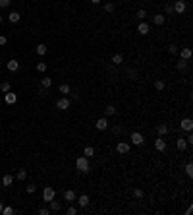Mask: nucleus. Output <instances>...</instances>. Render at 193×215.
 <instances>
[{
	"instance_id": "1",
	"label": "nucleus",
	"mask_w": 193,
	"mask_h": 215,
	"mask_svg": "<svg viewBox=\"0 0 193 215\" xmlns=\"http://www.w3.org/2000/svg\"><path fill=\"white\" fill-rule=\"evenodd\" d=\"M75 167H77V171H79V172H83V175L91 171V167H89V159H87L85 155H83V157H79V159L75 161Z\"/></svg>"
},
{
	"instance_id": "2",
	"label": "nucleus",
	"mask_w": 193,
	"mask_h": 215,
	"mask_svg": "<svg viewBox=\"0 0 193 215\" xmlns=\"http://www.w3.org/2000/svg\"><path fill=\"white\" fill-rule=\"evenodd\" d=\"M54 196H56V192H54V188H50V186H46L45 190H43V200L45 202H50V200H54Z\"/></svg>"
},
{
	"instance_id": "3",
	"label": "nucleus",
	"mask_w": 193,
	"mask_h": 215,
	"mask_svg": "<svg viewBox=\"0 0 193 215\" xmlns=\"http://www.w3.org/2000/svg\"><path fill=\"white\" fill-rule=\"evenodd\" d=\"M56 109H60V111H68L70 109V99L68 97H62L56 101Z\"/></svg>"
},
{
	"instance_id": "4",
	"label": "nucleus",
	"mask_w": 193,
	"mask_h": 215,
	"mask_svg": "<svg viewBox=\"0 0 193 215\" xmlns=\"http://www.w3.org/2000/svg\"><path fill=\"white\" fill-rule=\"evenodd\" d=\"M129 140H131V144H133V145H143V141H145L143 134H139V132H133Z\"/></svg>"
},
{
	"instance_id": "5",
	"label": "nucleus",
	"mask_w": 193,
	"mask_h": 215,
	"mask_svg": "<svg viewBox=\"0 0 193 215\" xmlns=\"http://www.w3.org/2000/svg\"><path fill=\"white\" fill-rule=\"evenodd\" d=\"M187 10V4L184 2V0H178V2L174 4V14H184Z\"/></svg>"
},
{
	"instance_id": "6",
	"label": "nucleus",
	"mask_w": 193,
	"mask_h": 215,
	"mask_svg": "<svg viewBox=\"0 0 193 215\" xmlns=\"http://www.w3.org/2000/svg\"><path fill=\"white\" fill-rule=\"evenodd\" d=\"M180 128L185 130V132H191V130H193V120H191V118H184V120L180 122Z\"/></svg>"
},
{
	"instance_id": "7",
	"label": "nucleus",
	"mask_w": 193,
	"mask_h": 215,
	"mask_svg": "<svg viewBox=\"0 0 193 215\" xmlns=\"http://www.w3.org/2000/svg\"><path fill=\"white\" fill-rule=\"evenodd\" d=\"M155 147L158 149V151H166V140H164V136H158V140L155 141Z\"/></svg>"
},
{
	"instance_id": "8",
	"label": "nucleus",
	"mask_w": 193,
	"mask_h": 215,
	"mask_svg": "<svg viewBox=\"0 0 193 215\" xmlns=\"http://www.w3.org/2000/svg\"><path fill=\"white\" fill-rule=\"evenodd\" d=\"M116 151L118 153H129V144H126V141H118Z\"/></svg>"
},
{
	"instance_id": "9",
	"label": "nucleus",
	"mask_w": 193,
	"mask_h": 215,
	"mask_svg": "<svg viewBox=\"0 0 193 215\" xmlns=\"http://www.w3.org/2000/svg\"><path fill=\"white\" fill-rule=\"evenodd\" d=\"M149 31H151V27H149V23H145V22H141V23L137 25V33H139V35H147Z\"/></svg>"
},
{
	"instance_id": "10",
	"label": "nucleus",
	"mask_w": 193,
	"mask_h": 215,
	"mask_svg": "<svg viewBox=\"0 0 193 215\" xmlns=\"http://www.w3.org/2000/svg\"><path fill=\"white\" fill-rule=\"evenodd\" d=\"M19 19H22V14H19V12H10L8 14V22L10 23H18Z\"/></svg>"
},
{
	"instance_id": "11",
	"label": "nucleus",
	"mask_w": 193,
	"mask_h": 215,
	"mask_svg": "<svg viewBox=\"0 0 193 215\" xmlns=\"http://www.w3.org/2000/svg\"><path fill=\"white\" fill-rule=\"evenodd\" d=\"M64 200H66V202H75V200H77V194H75L74 190H66V192H64Z\"/></svg>"
},
{
	"instance_id": "12",
	"label": "nucleus",
	"mask_w": 193,
	"mask_h": 215,
	"mask_svg": "<svg viewBox=\"0 0 193 215\" xmlns=\"http://www.w3.org/2000/svg\"><path fill=\"white\" fill-rule=\"evenodd\" d=\"M4 101H6L8 105H14L15 101H18V95H15V93H12V91H8L6 95H4Z\"/></svg>"
},
{
	"instance_id": "13",
	"label": "nucleus",
	"mask_w": 193,
	"mask_h": 215,
	"mask_svg": "<svg viewBox=\"0 0 193 215\" xmlns=\"http://www.w3.org/2000/svg\"><path fill=\"white\" fill-rule=\"evenodd\" d=\"M75 202L79 203V207H87V206H89V196H87V194H83V196H79Z\"/></svg>"
},
{
	"instance_id": "14",
	"label": "nucleus",
	"mask_w": 193,
	"mask_h": 215,
	"mask_svg": "<svg viewBox=\"0 0 193 215\" xmlns=\"http://www.w3.org/2000/svg\"><path fill=\"white\" fill-rule=\"evenodd\" d=\"M95 126H97V130H106V128H108V120L102 116V118H98V120H97Z\"/></svg>"
},
{
	"instance_id": "15",
	"label": "nucleus",
	"mask_w": 193,
	"mask_h": 215,
	"mask_svg": "<svg viewBox=\"0 0 193 215\" xmlns=\"http://www.w3.org/2000/svg\"><path fill=\"white\" fill-rule=\"evenodd\" d=\"M176 145H178V149H180V151H185V149H187V141H185V138H184V136H180V138H178V141H176Z\"/></svg>"
},
{
	"instance_id": "16",
	"label": "nucleus",
	"mask_w": 193,
	"mask_h": 215,
	"mask_svg": "<svg viewBox=\"0 0 193 215\" xmlns=\"http://www.w3.org/2000/svg\"><path fill=\"white\" fill-rule=\"evenodd\" d=\"M180 58H184V60H189L191 58V49H189V47H184V49H181Z\"/></svg>"
},
{
	"instance_id": "17",
	"label": "nucleus",
	"mask_w": 193,
	"mask_h": 215,
	"mask_svg": "<svg viewBox=\"0 0 193 215\" xmlns=\"http://www.w3.org/2000/svg\"><path fill=\"white\" fill-rule=\"evenodd\" d=\"M58 91L62 93V95H70V93H72V87L68 85V83H62V85L58 87Z\"/></svg>"
},
{
	"instance_id": "18",
	"label": "nucleus",
	"mask_w": 193,
	"mask_h": 215,
	"mask_svg": "<svg viewBox=\"0 0 193 215\" xmlns=\"http://www.w3.org/2000/svg\"><path fill=\"white\" fill-rule=\"evenodd\" d=\"M104 114H106V116L116 114V107H114V105H106V107H104Z\"/></svg>"
},
{
	"instance_id": "19",
	"label": "nucleus",
	"mask_w": 193,
	"mask_h": 215,
	"mask_svg": "<svg viewBox=\"0 0 193 215\" xmlns=\"http://www.w3.org/2000/svg\"><path fill=\"white\" fill-rule=\"evenodd\" d=\"M83 155H85L87 159H91V157L95 155V147H91V145H87V147L83 149Z\"/></svg>"
},
{
	"instance_id": "20",
	"label": "nucleus",
	"mask_w": 193,
	"mask_h": 215,
	"mask_svg": "<svg viewBox=\"0 0 193 215\" xmlns=\"http://www.w3.org/2000/svg\"><path fill=\"white\" fill-rule=\"evenodd\" d=\"M164 19H166V18H164V14H156L155 18H153V22H155V25H162V23H164Z\"/></svg>"
},
{
	"instance_id": "21",
	"label": "nucleus",
	"mask_w": 193,
	"mask_h": 215,
	"mask_svg": "<svg viewBox=\"0 0 193 215\" xmlns=\"http://www.w3.org/2000/svg\"><path fill=\"white\" fill-rule=\"evenodd\" d=\"M18 68H19V62L18 60H10L8 62V70L10 72H18Z\"/></svg>"
},
{
	"instance_id": "22",
	"label": "nucleus",
	"mask_w": 193,
	"mask_h": 215,
	"mask_svg": "<svg viewBox=\"0 0 193 215\" xmlns=\"http://www.w3.org/2000/svg\"><path fill=\"white\" fill-rule=\"evenodd\" d=\"M52 85V80L50 78H43V80H41V89H48Z\"/></svg>"
},
{
	"instance_id": "23",
	"label": "nucleus",
	"mask_w": 193,
	"mask_h": 215,
	"mask_svg": "<svg viewBox=\"0 0 193 215\" xmlns=\"http://www.w3.org/2000/svg\"><path fill=\"white\" fill-rule=\"evenodd\" d=\"M12 180H14L12 175H4L2 176V186H12Z\"/></svg>"
},
{
	"instance_id": "24",
	"label": "nucleus",
	"mask_w": 193,
	"mask_h": 215,
	"mask_svg": "<svg viewBox=\"0 0 193 215\" xmlns=\"http://www.w3.org/2000/svg\"><path fill=\"white\" fill-rule=\"evenodd\" d=\"M48 206H50V207H48L50 211H60V203H58V202L50 200V202H48Z\"/></svg>"
},
{
	"instance_id": "25",
	"label": "nucleus",
	"mask_w": 193,
	"mask_h": 215,
	"mask_svg": "<svg viewBox=\"0 0 193 215\" xmlns=\"http://www.w3.org/2000/svg\"><path fill=\"white\" fill-rule=\"evenodd\" d=\"M156 132H158V136H166L168 134V126H166V124H160V126L156 128Z\"/></svg>"
},
{
	"instance_id": "26",
	"label": "nucleus",
	"mask_w": 193,
	"mask_h": 215,
	"mask_svg": "<svg viewBox=\"0 0 193 215\" xmlns=\"http://www.w3.org/2000/svg\"><path fill=\"white\" fill-rule=\"evenodd\" d=\"M176 68H178L180 72H184L185 68H187V60H184V58H180V62H178V64H176Z\"/></svg>"
},
{
	"instance_id": "27",
	"label": "nucleus",
	"mask_w": 193,
	"mask_h": 215,
	"mask_svg": "<svg viewBox=\"0 0 193 215\" xmlns=\"http://www.w3.org/2000/svg\"><path fill=\"white\" fill-rule=\"evenodd\" d=\"M2 213H4V215H14L15 209H14L12 206H6V207H2Z\"/></svg>"
},
{
	"instance_id": "28",
	"label": "nucleus",
	"mask_w": 193,
	"mask_h": 215,
	"mask_svg": "<svg viewBox=\"0 0 193 215\" xmlns=\"http://www.w3.org/2000/svg\"><path fill=\"white\" fill-rule=\"evenodd\" d=\"M164 12L168 14V16L174 14V4H168V2H166V4H164Z\"/></svg>"
},
{
	"instance_id": "29",
	"label": "nucleus",
	"mask_w": 193,
	"mask_h": 215,
	"mask_svg": "<svg viewBox=\"0 0 193 215\" xmlns=\"http://www.w3.org/2000/svg\"><path fill=\"white\" fill-rule=\"evenodd\" d=\"M184 171H185V175H187V176H189V178L193 176V165H191V163H187V165H185V169H184Z\"/></svg>"
},
{
	"instance_id": "30",
	"label": "nucleus",
	"mask_w": 193,
	"mask_h": 215,
	"mask_svg": "<svg viewBox=\"0 0 193 215\" xmlns=\"http://www.w3.org/2000/svg\"><path fill=\"white\" fill-rule=\"evenodd\" d=\"M112 62H114V64H122V62H124V56H122V54H114V56H112Z\"/></svg>"
},
{
	"instance_id": "31",
	"label": "nucleus",
	"mask_w": 193,
	"mask_h": 215,
	"mask_svg": "<svg viewBox=\"0 0 193 215\" xmlns=\"http://www.w3.org/2000/svg\"><path fill=\"white\" fill-rule=\"evenodd\" d=\"M155 87H156V91H162V89L166 87V83L162 80H158V81H155Z\"/></svg>"
},
{
	"instance_id": "32",
	"label": "nucleus",
	"mask_w": 193,
	"mask_h": 215,
	"mask_svg": "<svg viewBox=\"0 0 193 215\" xmlns=\"http://www.w3.org/2000/svg\"><path fill=\"white\" fill-rule=\"evenodd\" d=\"M46 50H48V49H46V45H39L37 47V54H41V56L46 54Z\"/></svg>"
},
{
	"instance_id": "33",
	"label": "nucleus",
	"mask_w": 193,
	"mask_h": 215,
	"mask_svg": "<svg viewBox=\"0 0 193 215\" xmlns=\"http://www.w3.org/2000/svg\"><path fill=\"white\" fill-rule=\"evenodd\" d=\"M135 18H137V19H145V18H147V12H145V10H137Z\"/></svg>"
},
{
	"instance_id": "34",
	"label": "nucleus",
	"mask_w": 193,
	"mask_h": 215,
	"mask_svg": "<svg viewBox=\"0 0 193 215\" xmlns=\"http://www.w3.org/2000/svg\"><path fill=\"white\" fill-rule=\"evenodd\" d=\"M0 89H2L4 93H8V91H10V89H12V87H10V83H8V81H2V83H0Z\"/></svg>"
},
{
	"instance_id": "35",
	"label": "nucleus",
	"mask_w": 193,
	"mask_h": 215,
	"mask_svg": "<svg viewBox=\"0 0 193 215\" xmlns=\"http://www.w3.org/2000/svg\"><path fill=\"white\" fill-rule=\"evenodd\" d=\"M25 178H27V171L22 169V171L18 172V180H25Z\"/></svg>"
},
{
	"instance_id": "36",
	"label": "nucleus",
	"mask_w": 193,
	"mask_h": 215,
	"mask_svg": "<svg viewBox=\"0 0 193 215\" xmlns=\"http://www.w3.org/2000/svg\"><path fill=\"white\" fill-rule=\"evenodd\" d=\"M66 213H68V215H77V207H75V206H70V207L66 209Z\"/></svg>"
},
{
	"instance_id": "37",
	"label": "nucleus",
	"mask_w": 193,
	"mask_h": 215,
	"mask_svg": "<svg viewBox=\"0 0 193 215\" xmlns=\"http://www.w3.org/2000/svg\"><path fill=\"white\" fill-rule=\"evenodd\" d=\"M128 76H129V80H137V78H139V74L135 70H128Z\"/></svg>"
},
{
	"instance_id": "38",
	"label": "nucleus",
	"mask_w": 193,
	"mask_h": 215,
	"mask_svg": "<svg viewBox=\"0 0 193 215\" xmlns=\"http://www.w3.org/2000/svg\"><path fill=\"white\" fill-rule=\"evenodd\" d=\"M37 70L41 72V74H45V72H46V64H45V62H39V64H37Z\"/></svg>"
},
{
	"instance_id": "39",
	"label": "nucleus",
	"mask_w": 193,
	"mask_h": 215,
	"mask_svg": "<svg viewBox=\"0 0 193 215\" xmlns=\"http://www.w3.org/2000/svg\"><path fill=\"white\" fill-rule=\"evenodd\" d=\"M133 196L137 198V200H141V198H143V190H139V188H135V190H133Z\"/></svg>"
},
{
	"instance_id": "40",
	"label": "nucleus",
	"mask_w": 193,
	"mask_h": 215,
	"mask_svg": "<svg viewBox=\"0 0 193 215\" xmlns=\"http://www.w3.org/2000/svg\"><path fill=\"white\" fill-rule=\"evenodd\" d=\"M168 52H170V54H178V47H176V45H170V47H168Z\"/></svg>"
},
{
	"instance_id": "41",
	"label": "nucleus",
	"mask_w": 193,
	"mask_h": 215,
	"mask_svg": "<svg viewBox=\"0 0 193 215\" xmlns=\"http://www.w3.org/2000/svg\"><path fill=\"white\" fill-rule=\"evenodd\" d=\"M114 8H116V6H114V4H112V2H108V4H104V10H106V12H114Z\"/></svg>"
},
{
	"instance_id": "42",
	"label": "nucleus",
	"mask_w": 193,
	"mask_h": 215,
	"mask_svg": "<svg viewBox=\"0 0 193 215\" xmlns=\"http://www.w3.org/2000/svg\"><path fill=\"white\" fill-rule=\"evenodd\" d=\"M12 0H0V8H8Z\"/></svg>"
},
{
	"instance_id": "43",
	"label": "nucleus",
	"mask_w": 193,
	"mask_h": 215,
	"mask_svg": "<svg viewBox=\"0 0 193 215\" xmlns=\"http://www.w3.org/2000/svg\"><path fill=\"white\" fill-rule=\"evenodd\" d=\"M39 213H41V215H48V213H50V209H48V207H41V209H39Z\"/></svg>"
},
{
	"instance_id": "44",
	"label": "nucleus",
	"mask_w": 193,
	"mask_h": 215,
	"mask_svg": "<svg viewBox=\"0 0 193 215\" xmlns=\"http://www.w3.org/2000/svg\"><path fill=\"white\" fill-rule=\"evenodd\" d=\"M35 190H37V186H35V184H29L27 186V194H33Z\"/></svg>"
},
{
	"instance_id": "45",
	"label": "nucleus",
	"mask_w": 193,
	"mask_h": 215,
	"mask_svg": "<svg viewBox=\"0 0 193 215\" xmlns=\"http://www.w3.org/2000/svg\"><path fill=\"white\" fill-rule=\"evenodd\" d=\"M112 132H114V134H122V126H114Z\"/></svg>"
},
{
	"instance_id": "46",
	"label": "nucleus",
	"mask_w": 193,
	"mask_h": 215,
	"mask_svg": "<svg viewBox=\"0 0 193 215\" xmlns=\"http://www.w3.org/2000/svg\"><path fill=\"white\" fill-rule=\"evenodd\" d=\"M185 141H187V144H191V141H193V136L187 134V136H185Z\"/></svg>"
},
{
	"instance_id": "47",
	"label": "nucleus",
	"mask_w": 193,
	"mask_h": 215,
	"mask_svg": "<svg viewBox=\"0 0 193 215\" xmlns=\"http://www.w3.org/2000/svg\"><path fill=\"white\" fill-rule=\"evenodd\" d=\"M6 41H8V39L4 37V35H0V45H6Z\"/></svg>"
},
{
	"instance_id": "48",
	"label": "nucleus",
	"mask_w": 193,
	"mask_h": 215,
	"mask_svg": "<svg viewBox=\"0 0 193 215\" xmlns=\"http://www.w3.org/2000/svg\"><path fill=\"white\" fill-rule=\"evenodd\" d=\"M91 2H93V4H101V0H91Z\"/></svg>"
},
{
	"instance_id": "49",
	"label": "nucleus",
	"mask_w": 193,
	"mask_h": 215,
	"mask_svg": "<svg viewBox=\"0 0 193 215\" xmlns=\"http://www.w3.org/2000/svg\"><path fill=\"white\" fill-rule=\"evenodd\" d=\"M2 207H4V203H2V202H0V213H2Z\"/></svg>"
},
{
	"instance_id": "50",
	"label": "nucleus",
	"mask_w": 193,
	"mask_h": 215,
	"mask_svg": "<svg viewBox=\"0 0 193 215\" xmlns=\"http://www.w3.org/2000/svg\"><path fill=\"white\" fill-rule=\"evenodd\" d=\"M0 23H2V16H0Z\"/></svg>"
}]
</instances>
